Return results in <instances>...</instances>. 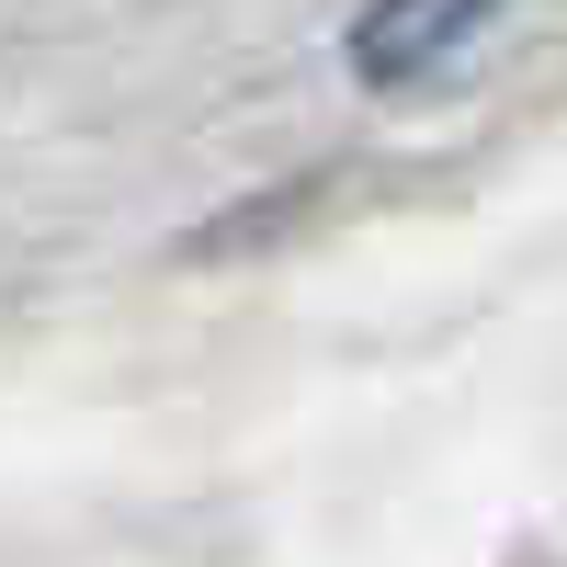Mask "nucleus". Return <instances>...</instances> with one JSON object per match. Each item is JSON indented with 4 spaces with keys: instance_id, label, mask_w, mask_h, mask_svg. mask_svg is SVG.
I'll return each instance as SVG.
<instances>
[{
    "instance_id": "obj_1",
    "label": "nucleus",
    "mask_w": 567,
    "mask_h": 567,
    "mask_svg": "<svg viewBox=\"0 0 567 567\" xmlns=\"http://www.w3.org/2000/svg\"><path fill=\"white\" fill-rule=\"evenodd\" d=\"M499 12H511V0H374V12L352 23V80L398 91V80H420V69L465 58Z\"/></svg>"
}]
</instances>
